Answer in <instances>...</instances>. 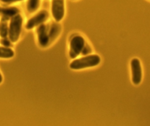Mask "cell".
<instances>
[{
    "mask_svg": "<svg viewBox=\"0 0 150 126\" xmlns=\"http://www.w3.org/2000/svg\"><path fill=\"white\" fill-rule=\"evenodd\" d=\"M101 58L98 55H89L81 58L75 59L69 65L71 69L80 70V69L91 68L97 66L100 63Z\"/></svg>",
    "mask_w": 150,
    "mask_h": 126,
    "instance_id": "1",
    "label": "cell"
},
{
    "mask_svg": "<svg viewBox=\"0 0 150 126\" xmlns=\"http://www.w3.org/2000/svg\"><path fill=\"white\" fill-rule=\"evenodd\" d=\"M23 19L20 14H16L13 16L10 24L9 30H8V36L11 42L15 43L18 40L20 37L22 27Z\"/></svg>",
    "mask_w": 150,
    "mask_h": 126,
    "instance_id": "2",
    "label": "cell"
},
{
    "mask_svg": "<svg viewBox=\"0 0 150 126\" xmlns=\"http://www.w3.org/2000/svg\"><path fill=\"white\" fill-rule=\"evenodd\" d=\"M86 45V41L83 36H75L71 38L70 41V50L69 56L71 58L74 59L83 52Z\"/></svg>",
    "mask_w": 150,
    "mask_h": 126,
    "instance_id": "3",
    "label": "cell"
},
{
    "mask_svg": "<svg viewBox=\"0 0 150 126\" xmlns=\"http://www.w3.org/2000/svg\"><path fill=\"white\" fill-rule=\"evenodd\" d=\"M49 18V13L47 11H41L38 13L35 16L32 17L30 19L27 21L25 25L27 30H32L34 27H38L41 24H44Z\"/></svg>",
    "mask_w": 150,
    "mask_h": 126,
    "instance_id": "4",
    "label": "cell"
},
{
    "mask_svg": "<svg viewBox=\"0 0 150 126\" xmlns=\"http://www.w3.org/2000/svg\"><path fill=\"white\" fill-rule=\"evenodd\" d=\"M131 72H132V82L135 85L141 83L142 80V68L139 59L134 58L130 62Z\"/></svg>",
    "mask_w": 150,
    "mask_h": 126,
    "instance_id": "5",
    "label": "cell"
},
{
    "mask_svg": "<svg viewBox=\"0 0 150 126\" xmlns=\"http://www.w3.org/2000/svg\"><path fill=\"white\" fill-rule=\"evenodd\" d=\"M52 14L53 18L57 22H59L63 19L65 15L64 0H52Z\"/></svg>",
    "mask_w": 150,
    "mask_h": 126,
    "instance_id": "6",
    "label": "cell"
},
{
    "mask_svg": "<svg viewBox=\"0 0 150 126\" xmlns=\"http://www.w3.org/2000/svg\"><path fill=\"white\" fill-rule=\"evenodd\" d=\"M37 34L39 45L42 47H47L50 44V38L47 33V26L44 24L38 26L37 28Z\"/></svg>",
    "mask_w": 150,
    "mask_h": 126,
    "instance_id": "7",
    "label": "cell"
},
{
    "mask_svg": "<svg viewBox=\"0 0 150 126\" xmlns=\"http://www.w3.org/2000/svg\"><path fill=\"white\" fill-rule=\"evenodd\" d=\"M61 32V26L58 23H52L50 30L49 31V38H50V43L54 41Z\"/></svg>",
    "mask_w": 150,
    "mask_h": 126,
    "instance_id": "8",
    "label": "cell"
},
{
    "mask_svg": "<svg viewBox=\"0 0 150 126\" xmlns=\"http://www.w3.org/2000/svg\"><path fill=\"white\" fill-rule=\"evenodd\" d=\"M14 56V52L10 47H0V58H11Z\"/></svg>",
    "mask_w": 150,
    "mask_h": 126,
    "instance_id": "9",
    "label": "cell"
},
{
    "mask_svg": "<svg viewBox=\"0 0 150 126\" xmlns=\"http://www.w3.org/2000/svg\"><path fill=\"white\" fill-rule=\"evenodd\" d=\"M40 0H28L27 3V9L30 13H34L38 9Z\"/></svg>",
    "mask_w": 150,
    "mask_h": 126,
    "instance_id": "10",
    "label": "cell"
},
{
    "mask_svg": "<svg viewBox=\"0 0 150 126\" xmlns=\"http://www.w3.org/2000/svg\"><path fill=\"white\" fill-rule=\"evenodd\" d=\"M1 11L2 12V14H5V16H14L18 14V13H19V11L16 8L2 9Z\"/></svg>",
    "mask_w": 150,
    "mask_h": 126,
    "instance_id": "11",
    "label": "cell"
},
{
    "mask_svg": "<svg viewBox=\"0 0 150 126\" xmlns=\"http://www.w3.org/2000/svg\"><path fill=\"white\" fill-rule=\"evenodd\" d=\"M8 30L9 29L8 28L6 23H2L1 27H0V36L2 38H6L8 34Z\"/></svg>",
    "mask_w": 150,
    "mask_h": 126,
    "instance_id": "12",
    "label": "cell"
},
{
    "mask_svg": "<svg viewBox=\"0 0 150 126\" xmlns=\"http://www.w3.org/2000/svg\"><path fill=\"white\" fill-rule=\"evenodd\" d=\"M91 47L87 44V45H85L84 48H83V52H82V54L88 55L89 53H91Z\"/></svg>",
    "mask_w": 150,
    "mask_h": 126,
    "instance_id": "13",
    "label": "cell"
},
{
    "mask_svg": "<svg viewBox=\"0 0 150 126\" xmlns=\"http://www.w3.org/2000/svg\"><path fill=\"white\" fill-rule=\"evenodd\" d=\"M1 43H2V45L5 47H9L10 46H11V42H10L8 39H6V38H4L3 39H2Z\"/></svg>",
    "mask_w": 150,
    "mask_h": 126,
    "instance_id": "14",
    "label": "cell"
},
{
    "mask_svg": "<svg viewBox=\"0 0 150 126\" xmlns=\"http://www.w3.org/2000/svg\"><path fill=\"white\" fill-rule=\"evenodd\" d=\"M2 2H5V3H13V2H19V1H22V0H1Z\"/></svg>",
    "mask_w": 150,
    "mask_h": 126,
    "instance_id": "15",
    "label": "cell"
},
{
    "mask_svg": "<svg viewBox=\"0 0 150 126\" xmlns=\"http://www.w3.org/2000/svg\"><path fill=\"white\" fill-rule=\"evenodd\" d=\"M2 82V75H1V73H0V83Z\"/></svg>",
    "mask_w": 150,
    "mask_h": 126,
    "instance_id": "16",
    "label": "cell"
}]
</instances>
